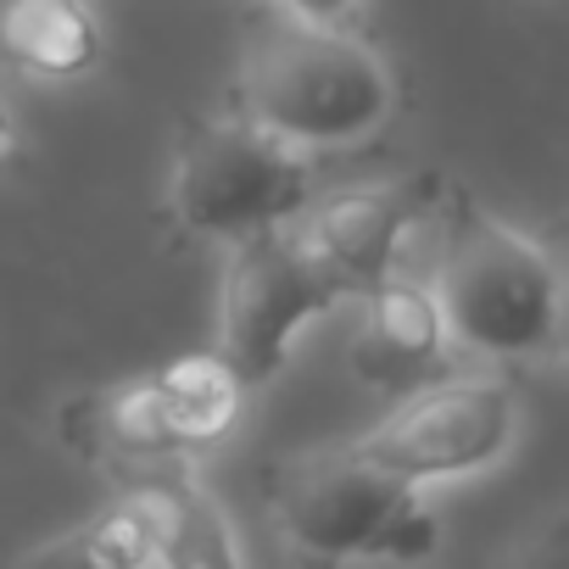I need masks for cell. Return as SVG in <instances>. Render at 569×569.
Masks as SVG:
<instances>
[{
	"mask_svg": "<svg viewBox=\"0 0 569 569\" xmlns=\"http://www.w3.org/2000/svg\"><path fill=\"white\" fill-rule=\"evenodd\" d=\"M234 112L302 151L369 140L397 112V73L347 23H313L262 0L234 68Z\"/></svg>",
	"mask_w": 569,
	"mask_h": 569,
	"instance_id": "6da1fadb",
	"label": "cell"
},
{
	"mask_svg": "<svg viewBox=\"0 0 569 569\" xmlns=\"http://www.w3.org/2000/svg\"><path fill=\"white\" fill-rule=\"evenodd\" d=\"M436 223L441 246H436L430 297L447 319L452 347L497 363L558 352L552 251L458 184L436 196Z\"/></svg>",
	"mask_w": 569,
	"mask_h": 569,
	"instance_id": "7a4b0ae2",
	"label": "cell"
},
{
	"mask_svg": "<svg viewBox=\"0 0 569 569\" xmlns=\"http://www.w3.org/2000/svg\"><path fill=\"white\" fill-rule=\"evenodd\" d=\"M268 502L284 541L313 563H419L441 541L425 491L386 475L358 447H330L279 463L268 480Z\"/></svg>",
	"mask_w": 569,
	"mask_h": 569,
	"instance_id": "3957f363",
	"label": "cell"
},
{
	"mask_svg": "<svg viewBox=\"0 0 569 569\" xmlns=\"http://www.w3.org/2000/svg\"><path fill=\"white\" fill-rule=\"evenodd\" d=\"M313 201L308 151L268 134L246 112L190 118L173 151L168 212L196 240H246L262 229H284Z\"/></svg>",
	"mask_w": 569,
	"mask_h": 569,
	"instance_id": "277c9868",
	"label": "cell"
},
{
	"mask_svg": "<svg viewBox=\"0 0 569 569\" xmlns=\"http://www.w3.org/2000/svg\"><path fill=\"white\" fill-rule=\"evenodd\" d=\"M341 302L347 297L336 291V279L302 251L291 223L246 234L229 246V262H223L218 358L234 369V380L251 397L284 369L297 336Z\"/></svg>",
	"mask_w": 569,
	"mask_h": 569,
	"instance_id": "5b68a950",
	"label": "cell"
},
{
	"mask_svg": "<svg viewBox=\"0 0 569 569\" xmlns=\"http://www.w3.org/2000/svg\"><path fill=\"white\" fill-rule=\"evenodd\" d=\"M519 436V397L502 375H436L397 397V408L352 447L408 486L463 480L491 469Z\"/></svg>",
	"mask_w": 569,
	"mask_h": 569,
	"instance_id": "8992f818",
	"label": "cell"
},
{
	"mask_svg": "<svg viewBox=\"0 0 569 569\" xmlns=\"http://www.w3.org/2000/svg\"><path fill=\"white\" fill-rule=\"evenodd\" d=\"M430 201L436 196L413 190V184H352V190L313 196L291 218V234L336 279V291L352 302V297L369 291V284L397 273L402 240L430 212Z\"/></svg>",
	"mask_w": 569,
	"mask_h": 569,
	"instance_id": "52a82bcc",
	"label": "cell"
},
{
	"mask_svg": "<svg viewBox=\"0 0 569 569\" xmlns=\"http://www.w3.org/2000/svg\"><path fill=\"white\" fill-rule=\"evenodd\" d=\"M447 347H452V336H447V319L430 297V284L391 273V279L369 284L363 297H352L347 363L363 386L402 397V391L441 375Z\"/></svg>",
	"mask_w": 569,
	"mask_h": 569,
	"instance_id": "ba28073f",
	"label": "cell"
},
{
	"mask_svg": "<svg viewBox=\"0 0 569 569\" xmlns=\"http://www.w3.org/2000/svg\"><path fill=\"white\" fill-rule=\"evenodd\" d=\"M123 491L140 497L151 519V563L162 569H246L223 502L201 486L190 458H162L123 475Z\"/></svg>",
	"mask_w": 569,
	"mask_h": 569,
	"instance_id": "9c48e42d",
	"label": "cell"
},
{
	"mask_svg": "<svg viewBox=\"0 0 569 569\" xmlns=\"http://www.w3.org/2000/svg\"><path fill=\"white\" fill-rule=\"evenodd\" d=\"M62 441L112 469L118 480L146 469V463H162V458H190L179 447V436L168 430V413H162V397L146 380H129V386H107V391H84L62 408Z\"/></svg>",
	"mask_w": 569,
	"mask_h": 569,
	"instance_id": "30bf717a",
	"label": "cell"
},
{
	"mask_svg": "<svg viewBox=\"0 0 569 569\" xmlns=\"http://www.w3.org/2000/svg\"><path fill=\"white\" fill-rule=\"evenodd\" d=\"M0 62L29 79H84L101 62V23L90 0H0Z\"/></svg>",
	"mask_w": 569,
	"mask_h": 569,
	"instance_id": "8fae6325",
	"label": "cell"
},
{
	"mask_svg": "<svg viewBox=\"0 0 569 569\" xmlns=\"http://www.w3.org/2000/svg\"><path fill=\"white\" fill-rule=\"evenodd\" d=\"M151 386H157L168 430L179 436L184 452H201V447L223 441L240 419V402H246V386L234 380V369L218 352H190V358L157 369Z\"/></svg>",
	"mask_w": 569,
	"mask_h": 569,
	"instance_id": "7c38bea8",
	"label": "cell"
},
{
	"mask_svg": "<svg viewBox=\"0 0 569 569\" xmlns=\"http://www.w3.org/2000/svg\"><path fill=\"white\" fill-rule=\"evenodd\" d=\"M146 563H151V519L140 497L123 491L112 508L40 541L18 569H146Z\"/></svg>",
	"mask_w": 569,
	"mask_h": 569,
	"instance_id": "4fadbf2b",
	"label": "cell"
},
{
	"mask_svg": "<svg viewBox=\"0 0 569 569\" xmlns=\"http://www.w3.org/2000/svg\"><path fill=\"white\" fill-rule=\"evenodd\" d=\"M513 569H569V508L530 530V541L519 547Z\"/></svg>",
	"mask_w": 569,
	"mask_h": 569,
	"instance_id": "5bb4252c",
	"label": "cell"
},
{
	"mask_svg": "<svg viewBox=\"0 0 569 569\" xmlns=\"http://www.w3.org/2000/svg\"><path fill=\"white\" fill-rule=\"evenodd\" d=\"M547 251H552V273H558V352L569 363V212H563V223H558Z\"/></svg>",
	"mask_w": 569,
	"mask_h": 569,
	"instance_id": "9a60e30c",
	"label": "cell"
},
{
	"mask_svg": "<svg viewBox=\"0 0 569 569\" xmlns=\"http://www.w3.org/2000/svg\"><path fill=\"white\" fill-rule=\"evenodd\" d=\"M273 7L297 12V18H313V23H347L358 12V0H273Z\"/></svg>",
	"mask_w": 569,
	"mask_h": 569,
	"instance_id": "2e32d148",
	"label": "cell"
},
{
	"mask_svg": "<svg viewBox=\"0 0 569 569\" xmlns=\"http://www.w3.org/2000/svg\"><path fill=\"white\" fill-rule=\"evenodd\" d=\"M18 157V129H12V118L0 112V162H12Z\"/></svg>",
	"mask_w": 569,
	"mask_h": 569,
	"instance_id": "e0dca14e",
	"label": "cell"
}]
</instances>
